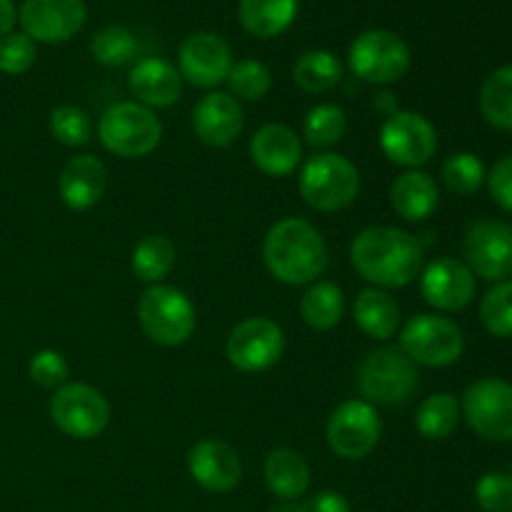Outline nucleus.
Instances as JSON below:
<instances>
[{
	"mask_svg": "<svg viewBox=\"0 0 512 512\" xmlns=\"http://www.w3.org/2000/svg\"><path fill=\"white\" fill-rule=\"evenodd\" d=\"M350 260L373 288L393 290L405 288L423 273L425 248L408 230L373 225L355 235Z\"/></svg>",
	"mask_w": 512,
	"mask_h": 512,
	"instance_id": "f257e3e1",
	"label": "nucleus"
},
{
	"mask_svg": "<svg viewBox=\"0 0 512 512\" xmlns=\"http://www.w3.org/2000/svg\"><path fill=\"white\" fill-rule=\"evenodd\" d=\"M263 260L280 283L310 285L328 268V245L305 218H283L265 235Z\"/></svg>",
	"mask_w": 512,
	"mask_h": 512,
	"instance_id": "f03ea898",
	"label": "nucleus"
},
{
	"mask_svg": "<svg viewBox=\"0 0 512 512\" xmlns=\"http://www.w3.org/2000/svg\"><path fill=\"white\" fill-rule=\"evenodd\" d=\"M418 365L400 348H375L360 360L355 385L370 405H400L418 390Z\"/></svg>",
	"mask_w": 512,
	"mask_h": 512,
	"instance_id": "7ed1b4c3",
	"label": "nucleus"
},
{
	"mask_svg": "<svg viewBox=\"0 0 512 512\" xmlns=\"http://www.w3.org/2000/svg\"><path fill=\"white\" fill-rule=\"evenodd\" d=\"M138 320L153 343L175 348L195 333L198 315L188 295L173 285H150L138 300Z\"/></svg>",
	"mask_w": 512,
	"mask_h": 512,
	"instance_id": "20e7f679",
	"label": "nucleus"
},
{
	"mask_svg": "<svg viewBox=\"0 0 512 512\" xmlns=\"http://www.w3.org/2000/svg\"><path fill=\"white\" fill-rule=\"evenodd\" d=\"M298 188L310 208L335 213L358 198L360 173L345 155L318 153L300 170Z\"/></svg>",
	"mask_w": 512,
	"mask_h": 512,
	"instance_id": "39448f33",
	"label": "nucleus"
},
{
	"mask_svg": "<svg viewBox=\"0 0 512 512\" xmlns=\"http://www.w3.org/2000/svg\"><path fill=\"white\" fill-rule=\"evenodd\" d=\"M98 138L118 158H145L158 148L163 125L150 108L140 103H115L100 115Z\"/></svg>",
	"mask_w": 512,
	"mask_h": 512,
	"instance_id": "423d86ee",
	"label": "nucleus"
},
{
	"mask_svg": "<svg viewBox=\"0 0 512 512\" xmlns=\"http://www.w3.org/2000/svg\"><path fill=\"white\" fill-rule=\"evenodd\" d=\"M400 350L415 365L428 368H448L460 360L465 350L463 330L445 315L420 313L400 330Z\"/></svg>",
	"mask_w": 512,
	"mask_h": 512,
	"instance_id": "0eeeda50",
	"label": "nucleus"
},
{
	"mask_svg": "<svg viewBox=\"0 0 512 512\" xmlns=\"http://www.w3.org/2000/svg\"><path fill=\"white\" fill-rule=\"evenodd\" d=\"M348 65L363 83H398L410 68V48L390 30H365L350 45Z\"/></svg>",
	"mask_w": 512,
	"mask_h": 512,
	"instance_id": "6e6552de",
	"label": "nucleus"
},
{
	"mask_svg": "<svg viewBox=\"0 0 512 512\" xmlns=\"http://www.w3.org/2000/svg\"><path fill=\"white\" fill-rule=\"evenodd\" d=\"M50 420L68 438L93 440L108 428L110 403L93 385L65 383L50 400Z\"/></svg>",
	"mask_w": 512,
	"mask_h": 512,
	"instance_id": "1a4fd4ad",
	"label": "nucleus"
},
{
	"mask_svg": "<svg viewBox=\"0 0 512 512\" xmlns=\"http://www.w3.org/2000/svg\"><path fill=\"white\" fill-rule=\"evenodd\" d=\"M380 435H383V423L368 400L353 398L340 403L330 413L325 438H328L330 450L343 460H363L378 448Z\"/></svg>",
	"mask_w": 512,
	"mask_h": 512,
	"instance_id": "9d476101",
	"label": "nucleus"
},
{
	"mask_svg": "<svg viewBox=\"0 0 512 512\" xmlns=\"http://www.w3.org/2000/svg\"><path fill=\"white\" fill-rule=\"evenodd\" d=\"M470 428L490 443L512 440V383L500 378H483L470 385L460 403Z\"/></svg>",
	"mask_w": 512,
	"mask_h": 512,
	"instance_id": "9b49d317",
	"label": "nucleus"
},
{
	"mask_svg": "<svg viewBox=\"0 0 512 512\" xmlns=\"http://www.w3.org/2000/svg\"><path fill=\"white\" fill-rule=\"evenodd\" d=\"M380 148L390 163L418 170L438 150V133L425 115L415 110H398L385 118L380 128Z\"/></svg>",
	"mask_w": 512,
	"mask_h": 512,
	"instance_id": "f8f14e48",
	"label": "nucleus"
},
{
	"mask_svg": "<svg viewBox=\"0 0 512 512\" xmlns=\"http://www.w3.org/2000/svg\"><path fill=\"white\" fill-rule=\"evenodd\" d=\"M225 353H228L233 368L243 370V373H263L283 358V328L270 318L243 320L230 330Z\"/></svg>",
	"mask_w": 512,
	"mask_h": 512,
	"instance_id": "ddd939ff",
	"label": "nucleus"
},
{
	"mask_svg": "<svg viewBox=\"0 0 512 512\" xmlns=\"http://www.w3.org/2000/svg\"><path fill=\"white\" fill-rule=\"evenodd\" d=\"M468 268L478 278L503 283L512 278V225L503 220H475L463 240Z\"/></svg>",
	"mask_w": 512,
	"mask_h": 512,
	"instance_id": "4468645a",
	"label": "nucleus"
},
{
	"mask_svg": "<svg viewBox=\"0 0 512 512\" xmlns=\"http://www.w3.org/2000/svg\"><path fill=\"white\" fill-rule=\"evenodd\" d=\"M85 0H23L18 20L35 43H65L85 23Z\"/></svg>",
	"mask_w": 512,
	"mask_h": 512,
	"instance_id": "2eb2a0df",
	"label": "nucleus"
},
{
	"mask_svg": "<svg viewBox=\"0 0 512 512\" xmlns=\"http://www.w3.org/2000/svg\"><path fill=\"white\" fill-rule=\"evenodd\" d=\"M233 68L230 45L215 33H193L178 53V70L183 80L195 88H218L225 83Z\"/></svg>",
	"mask_w": 512,
	"mask_h": 512,
	"instance_id": "dca6fc26",
	"label": "nucleus"
},
{
	"mask_svg": "<svg viewBox=\"0 0 512 512\" xmlns=\"http://www.w3.org/2000/svg\"><path fill=\"white\" fill-rule=\"evenodd\" d=\"M475 290V273L455 258H438L428 263L420 275V293H423L425 303L443 313H453V310H463L473 303Z\"/></svg>",
	"mask_w": 512,
	"mask_h": 512,
	"instance_id": "f3484780",
	"label": "nucleus"
},
{
	"mask_svg": "<svg viewBox=\"0 0 512 512\" xmlns=\"http://www.w3.org/2000/svg\"><path fill=\"white\" fill-rule=\"evenodd\" d=\"M188 473L208 493H230L243 480V463L225 440L203 438L188 450Z\"/></svg>",
	"mask_w": 512,
	"mask_h": 512,
	"instance_id": "a211bd4d",
	"label": "nucleus"
},
{
	"mask_svg": "<svg viewBox=\"0 0 512 512\" xmlns=\"http://www.w3.org/2000/svg\"><path fill=\"white\" fill-rule=\"evenodd\" d=\"M245 113L240 100H235L230 93L213 90L193 108V130L200 143L210 148H225L235 143L243 133Z\"/></svg>",
	"mask_w": 512,
	"mask_h": 512,
	"instance_id": "6ab92c4d",
	"label": "nucleus"
},
{
	"mask_svg": "<svg viewBox=\"0 0 512 512\" xmlns=\"http://www.w3.org/2000/svg\"><path fill=\"white\" fill-rule=\"evenodd\" d=\"M108 188V168L95 155L83 153L70 158L58 175V193L70 210L95 208Z\"/></svg>",
	"mask_w": 512,
	"mask_h": 512,
	"instance_id": "aec40b11",
	"label": "nucleus"
},
{
	"mask_svg": "<svg viewBox=\"0 0 512 512\" xmlns=\"http://www.w3.org/2000/svg\"><path fill=\"white\" fill-rule=\"evenodd\" d=\"M130 93L145 108H170L183 95V75L165 58H143L128 75Z\"/></svg>",
	"mask_w": 512,
	"mask_h": 512,
	"instance_id": "412c9836",
	"label": "nucleus"
},
{
	"mask_svg": "<svg viewBox=\"0 0 512 512\" xmlns=\"http://www.w3.org/2000/svg\"><path fill=\"white\" fill-rule=\"evenodd\" d=\"M250 158H253L255 168L263 170L265 175L285 178V175L295 173L303 160V143L288 125L268 123L250 140Z\"/></svg>",
	"mask_w": 512,
	"mask_h": 512,
	"instance_id": "4be33fe9",
	"label": "nucleus"
},
{
	"mask_svg": "<svg viewBox=\"0 0 512 512\" xmlns=\"http://www.w3.org/2000/svg\"><path fill=\"white\" fill-rule=\"evenodd\" d=\"M440 203L438 183L423 170H405L390 185V205L400 218L410 223L430 218Z\"/></svg>",
	"mask_w": 512,
	"mask_h": 512,
	"instance_id": "5701e85b",
	"label": "nucleus"
},
{
	"mask_svg": "<svg viewBox=\"0 0 512 512\" xmlns=\"http://www.w3.org/2000/svg\"><path fill=\"white\" fill-rule=\"evenodd\" d=\"M265 485L283 500L303 498L310 488V468L300 453L290 448L270 450L263 465Z\"/></svg>",
	"mask_w": 512,
	"mask_h": 512,
	"instance_id": "b1692460",
	"label": "nucleus"
},
{
	"mask_svg": "<svg viewBox=\"0 0 512 512\" xmlns=\"http://www.w3.org/2000/svg\"><path fill=\"white\" fill-rule=\"evenodd\" d=\"M355 323L368 338L388 340L393 338L400 325V305L388 290L365 288L355 298Z\"/></svg>",
	"mask_w": 512,
	"mask_h": 512,
	"instance_id": "393cba45",
	"label": "nucleus"
},
{
	"mask_svg": "<svg viewBox=\"0 0 512 512\" xmlns=\"http://www.w3.org/2000/svg\"><path fill=\"white\" fill-rule=\"evenodd\" d=\"M238 15L250 35L275 38L293 25L298 0H240Z\"/></svg>",
	"mask_w": 512,
	"mask_h": 512,
	"instance_id": "a878e982",
	"label": "nucleus"
},
{
	"mask_svg": "<svg viewBox=\"0 0 512 512\" xmlns=\"http://www.w3.org/2000/svg\"><path fill=\"white\" fill-rule=\"evenodd\" d=\"M175 258H178V253H175L173 240L153 233L138 240V245L133 248V258H130V268L140 283L158 285L175 268Z\"/></svg>",
	"mask_w": 512,
	"mask_h": 512,
	"instance_id": "bb28decb",
	"label": "nucleus"
},
{
	"mask_svg": "<svg viewBox=\"0 0 512 512\" xmlns=\"http://www.w3.org/2000/svg\"><path fill=\"white\" fill-rule=\"evenodd\" d=\"M345 295L340 285L315 280L300 298V318L313 330H333L343 320Z\"/></svg>",
	"mask_w": 512,
	"mask_h": 512,
	"instance_id": "cd10ccee",
	"label": "nucleus"
},
{
	"mask_svg": "<svg viewBox=\"0 0 512 512\" xmlns=\"http://www.w3.org/2000/svg\"><path fill=\"white\" fill-rule=\"evenodd\" d=\"M293 80L305 93H328L343 80V63L330 50H308L295 60Z\"/></svg>",
	"mask_w": 512,
	"mask_h": 512,
	"instance_id": "c85d7f7f",
	"label": "nucleus"
},
{
	"mask_svg": "<svg viewBox=\"0 0 512 512\" xmlns=\"http://www.w3.org/2000/svg\"><path fill=\"white\" fill-rule=\"evenodd\" d=\"M460 403L450 393H435L425 398L415 410V428L425 440H445L460 423Z\"/></svg>",
	"mask_w": 512,
	"mask_h": 512,
	"instance_id": "c756f323",
	"label": "nucleus"
},
{
	"mask_svg": "<svg viewBox=\"0 0 512 512\" xmlns=\"http://www.w3.org/2000/svg\"><path fill=\"white\" fill-rule=\"evenodd\" d=\"M480 113L493 128L512 133V65L493 70L480 88Z\"/></svg>",
	"mask_w": 512,
	"mask_h": 512,
	"instance_id": "7c9ffc66",
	"label": "nucleus"
},
{
	"mask_svg": "<svg viewBox=\"0 0 512 512\" xmlns=\"http://www.w3.org/2000/svg\"><path fill=\"white\" fill-rule=\"evenodd\" d=\"M345 130H348V118H345V110L335 103H320L305 115L303 135L310 148H333L343 140Z\"/></svg>",
	"mask_w": 512,
	"mask_h": 512,
	"instance_id": "2f4dec72",
	"label": "nucleus"
},
{
	"mask_svg": "<svg viewBox=\"0 0 512 512\" xmlns=\"http://www.w3.org/2000/svg\"><path fill=\"white\" fill-rule=\"evenodd\" d=\"M485 165L475 153H453L440 168V180L453 195L468 198L485 185Z\"/></svg>",
	"mask_w": 512,
	"mask_h": 512,
	"instance_id": "473e14b6",
	"label": "nucleus"
},
{
	"mask_svg": "<svg viewBox=\"0 0 512 512\" xmlns=\"http://www.w3.org/2000/svg\"><path fill=\"white\" fill-rule=\"evenodd\" d=\"M228 88L230 95L235 100H245V103H255V100H263L265 95L273 88V73L265 63L255 58H245L233 63L228 75Z\"/></svg>",
	"mask_w": 512,
	"mask_h": 512,
	"instance_id": "72a5a7b5",
	"label": "nucleus"
},
{
	"mask_svg": "<svg viewBox=\"0 0 512 512\" xmlns=\"http://www.w3.org/2000/svg\"><path fill=\"white\" fill-rule=\"evenodd\" d=\"M135 53H138L135 35L123 25H105L90 40V55L108 68L128 65L135 58Z\"/></svg>",
	"mask_w": 512,
	"mask_h": 512,
	"instance_id": "f704fd0d",
	"label": "nucleus"
},
{
	"mask_svg": "<svg viewBox=\"0 0 512 512\" xmlns=\"http://www.w3.org/2000/svg\"><path fill=\"white\" fill-rule=\"evenodd\" d=\"M50 133L68 148H83L93 140V120L78 105H60L50 113Z\"/></svg>",
	"mask_w": 512,
	"mask_h": 512,
	"instance_id": "c9c22d12",
	"label": "nucleus"
},
{
	"mask_svg": "<svg viewBox=\"0 0 512 512\" xmlns=\"http://www.w3.org/2000/svg\"><path fill=\"white\" fill-rule=\"evenodd\" d=\"M480 320L495 338H512V280L495 283L480 300Z\"/></svg>",
	"mask_w": 512,
	"mask_h": 512,
	"instance_id": "e433bc0d",
	"label": "nucleus"
},
{
	"mask_svg": "<svg viewBox=\"0 0 512 512\" xmlns=\"http://www.w3.org/2000/svg\"><path fill=\"white\" fill-rule=\"evenodd\" d=\"M28 373H30V380H33L35 385H40V388L58 390L68 383L70 365L68 360L63 358V353L45 348V350H38V353L30 358Z\"/></svg>",
	"mask_w": 512,
	"mask_h": 512,
	"instance_id": "4c0bfd02",
	"label": "nucleus"
},
{
	"mask_svg": "<svg viewBox=\"0 0 512 512\" xmlns=\"http://www.w3.org/2000/svg\"><path fill=\"white\" fill-rule=\"evenodd\" d=\"M38 50L25 33H8L0 38V70L5 75H23L33 68Z\"/></svg>",
	"mask_w": 512,
	"mask_h": 512,
	"instance_id": "58836bf2",
	"label": "nucleus"
},
{
	"mask_svg": "<svg viewBox=\"0 0 512 512\" xmlns=\"http://www.w3.org/2000/svg\"><path fill=\"white\" fill-rule=\"evenodd\" d=\"M475 500L485 512H512V475H483L475 485Z\"/></svg>",
	"mask_w": 512,
	"mask_h": 512,
	"instance_id": "ea45409f",
	"label": "nucleus"
},
{
	"mask_svg": "<svg viewBox=\"0 0 512 512\" xmlns=\"http://www.w3.org/2000/svg\"><path fill=\"white\" fill-rule=\"evenodd\" d=\"M485 183H488V190L495 203L512 213V155H505V158H500L493 165Z\"/></svg>",
	"mask_w": 512,
	"mask_h": 512,
	"instance_id": "a19ab883",
	"label": "nucleus"
},
{
	"mask_svg": "<svg viewBox=\"0 0 512 512\" xmlns=\"http://www.w3.org/2000/svg\"><path fill=\"white\" fill-rule=\"evenodd\" d=\"M295 512H353V510H350L348 498H345L343 493H335V490H320V493L305 498Z\"/></svg>",
	"mask_w": 512,
	"mask_h": 512,
	"instance_id": "79ce46f5",
	"label": "nucleus"
},
{
	"mask_svg": "<svg viewBox=\"0 0 512 512\" xmlns=\"http://www.w3.org/2000/svg\"><path fill=\"white\" fill-rule=\"evenodd\" d=\"M15 20H18V10H15L13 0H0V38L13 33Z\"/></svg>",
	"mask_w": 512,
	"mask_h": 512,
	"instance_id": "37998d69",
	"label": "nucleus"
}]
</instances>
